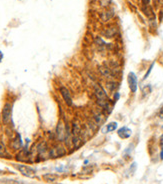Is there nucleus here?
<instances>
[{
  "mask_svg": "<svg viewBox=\"0 0 163 184\" xmlns=\"http://www.w3.org/2000/svg\"><path fill=\"white\" fill-rule=\"evenodd\" d=\"M2 57H3V54H2V52H1V51H0V61H1Z\"/></svg>",
  "mask_w": 163,
  "mask_h": 184,
  "instance_id": "a878e982",
  "label": "nucleus"
},
{
  "mask_svg": "<svg viewBox=\"0 0 163 184\" xmlns=\"http://www.w3.org/2000/svg\"><path fill=\"white\" fill-rule=\"evenodd\" d=\"M99 71L101 72L102 75L106 77V78H111V77H113V75H114V74L112 73V71H111L108 67H105V66L99 67Z\"/></svg>",
  "mask_w": 163,
  "mask_h": 184,
  "instance_id": "9b49d317",
  "label": "nucleus"
},
{
  "mask_svg": "<svg viewBox=\"0 0 163 184\" xmlns=\"http://www.w3.org/2000/svg\"><path fill=\"white\" fill-rule=\"evenodd\" d=\"M119 97H120V93H119V92H117V91L114 92V97H113V101H114V103H115V102L118 101Z\"/></svg>",
  "mask_w": 163,
  "mask_h": 184,
  "instance_id": "412c9836",
  "label": "nucleus"
},
{
  "mask_svg": "<svg viewBox=\"0 0 163 184\" xmlns=\"http://www.w3.org/2000/svg\"><path fill=\"white\" fill-rule=\"evenodd\" d=\"M12 120V105L6 103L2 109V121L4 124H9Z\"/></svg>",
  "mask_w": 163,
  "mask_h": 184,
  "instance_id": "f03ea898",
  "label": "nucleus"
},
{
  "mask_svg": "<svg viewBox=\"0 0 163 184\" xmlns=\"http://www.w3.org/2000/svg\"><path fill=\"white\" fill-rule=\"evenodd\" d=\"M158 117H159L160 119H163V105L161 106V108H160L159 112H158Z\"/></svg>",
  "mask_w": 163,
  "mask_h": 184,
  "instance_id": "4be33fe9",
  "label": "nucleus"
},
{
  "mask_svg": "<svg viewBox=\"0 0 163 184\" xmlns=\"http://www.w3.org/2000/svg\"><path fill=\"white\" fill-rule=\"evenodd\" d=\"M2 173H3V171H1V170H0V174H2Z\"/></svg>",
  "mask_w": 163,
  "mask_h": 184,
  "instance_id": "bb28decb",
  "label": "nucleus"
},
{
  "mask_svg": "<svg viewBox=\"0 0 163 184\" xmlns=\"http://www.w3.org/2000/svg\"><path fill=\"white\" fill-rule=\"evenodd\" d=\"M160 144H161L162 146H163V134L161 135V137H160Z\"/></svg>",
  "mask_w": 163,
  "mask_h": 184,
  "instance_id": "393cba45",
  "label": "nucleus"
},
{
  "mask_svg": "<svg viewBox=\"0 0 163 184\" xmlns=\"http://www.w3.org/2000/svg\"><path fill=\"white\" fill-rule=\"evenodd\" d=\"M112 16H113V12L107 11V12H105L103 15H102V18H103L104 21H107V20H109V19H111V17Z\"/></svg>",
  "mask_w": 163,
  "mask_h": 184,
  "instance_id": "f3484780",
  "label": "nucleus"
},
{
  "mask_svg": "<svg viewBox=\"0 0 163 184\" xmlns=\"http://www.w3.org/2000/svg\"><path fill=\"white\" fill-rule=\"evenodd\" d=\"M16 168L19 172L22 175H24L25 177H29V178H33L36 175V171L35 169H33L30 166L27 165H23V164H16Z\"/></svg>",
  "mask_w": 163,
  "mask_h": 184,
  "instance_id": "f257e3e1",
  "label": "nucleus"
},
{
  "mask_svg": "<svg viewBox=\"0 0 163 184\" xmlns=\"http://www.w3.org/2000/svg\"><path fill=\"white\" fill-rule=\"evenodd\" d=\"M118 127V123L115 122V121H112V122H109L108 124L105 125V127L103 128V133H109V132H113L117 129Z\"/></svg>",
  "mask_w": 163,
  "mask_h": 184,
  "instance_id": "1a4fd4ad",
  "label": "nucleus"
},
{
  "mask_svg": "<svg viewBox=\"0 0 163 184\" xmlns=\"http://www.w3.org/2000/svg\"><path fill=\"white\" fill-rule=\"evenodd\" d=\"M57 178H58V175L53 174V173H46L43 175V179L47 182H53V181L57 180Z\"/></svg>",
  "mask_w": 163,
  "mask_h": 184,
  "instance_id": "f8f14e48",
  "label": "nucleus"
},
{
  "mask_svg": "<svg viewBox=\"0 0 163 184\" xmlns=\"http://www.w3.org/2000/svg\"><path fill=\"white\" fill-rule=\"evenodd\" d=\"M142 2H143V5L147 6V5H149V3H150V0H142Z\"/></svg>",
  "mask_w": 163,
  "mask_h": 184,
  "instance_id": "5701e85b",
  "label": "nucleus"
},
{
  "mask_svg": "<svg viewBox=\"0 0 163 184\" xmlns=\"http://www.w3.org/2000/svg\"><path fill=\"white\" fill-rule=\"evenodd\" d=\"M56 135L60 141H64L67 136V130H66V126L62 121H59L58 125L56 127Z\"/></svg>",
  "mask_w": 163,
  "mask_h": 184,
  "instance_id": "39448f33",
  "label": "nucleus"
},
{
  "mask_svg": "<svg viewBox=\"0 0 163 184\" xmlns=\"http://www.w3.org/2000/svg\"><path fill=\"white\" fill-rule=\"evenodd\" d=\"M13 146L15 147V149H19L21 146H22V141H21V136L19 135V134H17V135H16V138H15L14 143H13Z\"/></svg>",
  "mask_w": 163,
  "mask_h": 184,
  "instance_id": "2eb2a0df",
  "label": "nucleus"
},
{
  "mask_svg": "<svg viewBox=\"0 0 163 184\" xmlns=\"http://www.w3.org/2000/svg\"><path fill=\"white\" fill-rule=\"evenodd\" d=\"M127 82L129 89L132 93H135L137 91V87H138V79L134 72H129L127 76Z\"/></svg>",
  "mask_w": 163,
  "mask_h": 184,
  "instance_id": "20e7f679",
  "label": "nucleus"
},
{
  "mask_svg": "<svg viewBox=\"0 0 163 184\" xmlns=\"http://www.w3.org/2000/svg\"><path fill=\"white\" fill-rule=\"evenodd\" d=\"M153 66H154V63H152L151 65H150V67H149V69L147 70V72H146V74L144 75V77H143V80H145V79L148 77V75L150 74V72H151V70H152V68H153Z\"/></svg>",
  "mask_w": 163,
  "mask_h": 184,
  "instance_id": "6ab92c4d",
  "label": "nucleus"
},
{
  "mask_svg": "<svg viewBox=\"0 0 163 184\" xmlns=\"http://www.w3.org/2000/svg\"><path fill=\"white\" fill-rule=\"evenodd\" d=\"M103 36H105L106 38H112L114 37L117 34V28L116 27H110V28H107L106 30H104L102 32Z\"/></svg>",
  "mask_w": 163,
  "mask_h": 184,
  "instance_id": "9d476101",
  "label": "nucleus"
},
{
  "mask_svg": "<svg viewBox=\"0 0 163 184\" xmlns=\"http://www.w3.org/2000/svg\"><path fill=\"white\" fill-rule=\"evenodd\" d=\"M94 88V95L97 100H108V94L105 91V89L98 83H95L93 86Z\"/></svg>",
  "mask_w": 163,
  "mask_h": 184,
  "instance_id": "7ed1b4c3",
  "label": "nucleus"
},
{
  "mask_svg": "<svg viewBox=\"0 0 163 184\" xmlns=\"http://www.w3.org/2000/svg\"><path fill=\"white\" fill-rule=\"evenodd\" d=\"M60 93H61L62 97H63V100L65 101V103L67 104L68 106H72L73 104V100H72L71 94H70L69 90H68L66 87L61 86L60 87Z\"/></svg>",
  "mask_w": 163,
  "mask_h": 184,
  "instance_id": "423d86ee",
  "label": "nucleus"
},
{
  "mask_svg": "<svg viewBox=\"0 0 163 184\" xmlns=\"http://www.w3.org/2000/svg\"><path fill=\"white\" fill-rule=\"evenodd\" d=\"M142 92H143V95L146 96L147 94H149L151 92V86L150 85H146L142 88Z\"/></svg>",
  "mask_w": 163,
  "mask_h": 184,
  "instance_id": "a211bd4d",
  "label": "nucleus"
},
{
  "mask_svg": "<svg viewBox=\"0 0 163 184\" xmlns=\"http://www.w3.org/2000/svg\"><path fill=\"white\" fill-rule=\"evenodd\" d=\"M93 120L96 125H98V126L103 125L105 123V121H106V116H105L104 113H100V112L95 113V114L93 115Z\"/></svg>",
  "mask_w": 163,
  "mask_h": 184,
  "instance_id": "6e6552de",
  "label": "nucleus"
},
{
  "mask_svg": "<svg viewBox=\"0 0 163 184\" xmlns=\"http://www.w3.org/2000/svg\"><path fill=\"white\" fill-rule=\"evenodd\" d=\"M117 133H118V135H119L120 138L126 139V138H129L130 136H131L132 130L130 129V128L126 127V126H123V127H121L118 130V131H117Z\"/></svg>",
  "mask_w": 163,
  "mask_h": 184,
  "instance_id": "0eeeda50",
  "label": "nucleus"
},
{
  "mask_svg": "<svg viewBox=\"0 0 163 184\" xmlns=\"http://www.w3.org/2000/svg\"><path fill=\"white\" fill-rule=\"evenodd\" d=\"M64 154H65V150H64L63 147H57V148L50 151V155H54V156H62L64 155Z\"/></svg>",
  "mask_w": 163,
  "mask_h": 184,
  "instance_id": "ddd939ff",
  "label": "nucleus"
},
{
  "mask_svg": "<svg viewBox=\"0 0 163 184\" xmlns=\"http://www.w3.org/2000/svg\"><path fill=\"white\" fill-rule=\"evenodd\" d=\"M95 43H96V45H97L98 47H100L101 49H103L105 46H107L106 43L103 41V39H102L100 36H98V37L95 38Z\"/></svg>",
  "mask_w": 163,
  "mask_h": 184,
  "instance_id": "dca6fc26",
  "label": "nucleus"
},
{
  "mask_svg": "<svg viewBox=\"0 0 163 184\" xmlns=\"http://www.w3.org/2000/svg\"><path fill=\"white\" fill-rule=\"evenodd\" d=\"M5 153V146L2 142H0V155H3Z\"/></svg>",
  "mask_w": 163,
  "mask_h": 184,
  "instance_id": "aec40b11",
  "label": "nucleus"
},
{
  "mask_svg": "<svg viewBox=\"0 0 163 184\" xmlns=\"http://www.w3.org/2000/svg\"><path fill=\"white\" fill-rule=\"evenodd\" d=\"M107 87H108L109 92L114 93V92H116V89H117V87H118V85H117V83L114 82V81H110V82H108Z\"/></svg>",
  "mask_w": 163,
  "mask_h": 184,
  "instance_id": "4468645a",
  "label": "nucleus"
},
{
  "mask_svg": "<svg viewBox=\"0 0 163 184\" xmlns=\"http://www.w3.org/2000/svg\"><path fill=\"white\" fill-rule=\"evenodd\" d=\"M160 158L163 160V146H162V148H161V152H160Z\"/></svg>",
  "mask_w": 163,
  "mask_h": 184,
  "instance_id": "b1692460",
  "label": "nucleus"
}]
</instances>
